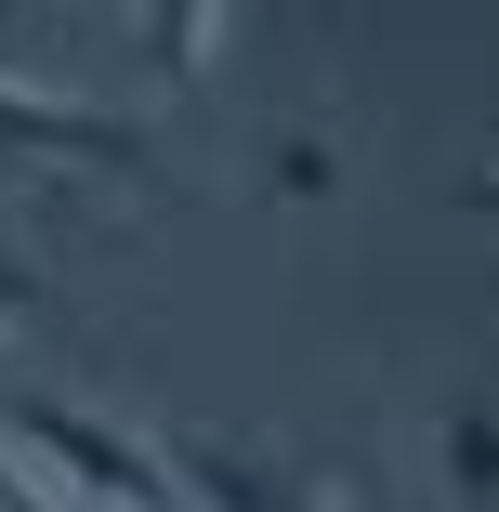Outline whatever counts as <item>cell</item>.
Segmentation results:
<instances>
[{
	"label": "cell",
	"mask_w": 499,
	"mask_h": 512,
	"mask_svg": "<svg viewBox=\"0 0 499 512\" xmlns=\"http://www.w3.org/2000/svg\"><path fill=\"white\" fill-rule=\"evenodd\" d=\"M0 460L79 486L92 512H171V460L145 434H119V421H92V407H53V394H14V407H0Z\"/></svg>",
	"instance_id": "cell-1"
},
{
	"label": "cell",
	"mask_w": 499,
	"mask_h": 512,
	"mask_svg": "<svg viewBox=\"0 0 499 512\" xmlns=\"http://www.w3.org/2000/svg\"><path fill=\"white\" fill-rule=\"evenodd\" d=\"M40 171H119V184H158V119L132 106H66V92L0 66V184H40Z\"/></svg>",
	"instance_id": "cell-2"
},
{
	"label": "cell",
	"mask_w": 499,
	"mask_h": 512,
	"mask_svg": "<svg viewBox=\"0 0 499 512\" xmlns=\"http://www.w3.org/2000/svg\"><path fill=\"white\" fill-rule=\"evenodd\" d=\"M158 460H171V486H184V499H211V512H342L329 486L276 473V460H250V447H224V434H171Z\"/></svg>",
	"instance_id": "cell-3"
},
{
	"label": "cell",
	"mask_w": 499,
	"mask_h": 512,
	"mask_svg": "<svg viewBox=\"0 0 499 512\" xmlns=\"http://www.w3.org/2000/svg\"><path fill=\"white\" fill-rule=\"evenodd\" d=\"M434 473L460 512H499V407H447L434 421Z\"/></svg>",
	"instance_id": "cell-4"
},
{
	"label": "cell",
	"mask_w": 499,
	"mask_h": 512,
	"mask_svg": "<svg viewBox=\"0 0 499 512\" xmlns=\"http://www.w3.org/2000/svg\"><path fill=\"white\" fill-rule=\"evenodd\" d=\"M145 53H158L171 79H197V66L224 53V14H184V0H171V14H145Z\"/></svg>",
	"instance_id": "cell-5"
},
{
	"label": "cell",
	"mask_w": 499,
	"mask_h": 512,
	"mask_svg": "<svg viewBox=\"0 0 499 512\" xmlns=\"http://www.w3.org/2000/svg\"><path fill=\"white\" fill-rule=\"evenodd\" d=\"M276 184L289 197H329V145H276Z\"/></svg>",
	"instance_id": "cell-6"
},
{
	"label": "cell",
	"mask_w": 499,
	"mask_h": 512,
	"mask_svg": "<svg viewBox=\"0 0 499 512\" xmlns=\"http://www.w3.org/2000/svg\"><path fill=\"white\" fill-rule=\"evenodd\" d=\"M27 302H40V263H27V250H0V329H14Z\"/></svg>",
	"instance_id": "cell-7"
},
{
	"label": "cell",
	"mask_w": 499,
	"mask_h": 512,
	"mask_svg": "<svg viewBox=\"0 0 499 512\" xmlns=\"http://www.w3.org/2000/svg\"><path fill=\"white\" fill-rule=\"evenodd\" d=\"M0 512H66V499H53V486H40L27 460H0Z\"/></svg>",
	"instance_id": "cell-8"
},
{
	"label": "cell",
	"mask_w": 499,
	"mask_h": 512,
	"mask_svg": "<svg viewBox=\"0 0 499 512\" xmlns=\"http://www.w3.org/2000/svg\"><path fill=\"white\" fill-rule=\"evenodd\" d=\"M460 211H486V224H499V171H473V184H460Z\"/></svg>",
	"instance_id": "cell-9"
}]
</instances>
